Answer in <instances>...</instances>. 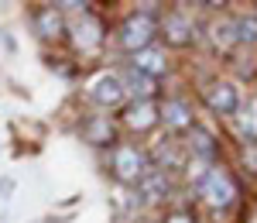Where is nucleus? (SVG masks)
<instances>
[{
	"label": "nucleus",
	"instance_id": "11",
	"mask_svg": "<svg viewBox=\"0 0 257 223\" xmlns=\"http://www.w3.org/2000/svg\"><path fill=\"white\" fill-rule=\"evenodd\" d=\"M82 138L96 148H110V144H117V127L110 117H89L82 124Z\"/></svg>",
	"mask_w": 257,
	"mask_h": 223
},
{
	"label": "nucleus",
	"instance_id": "14",
	"mask_svg": "<svg viewBox=\"0 0 257 223\" xmlns=\"http://www.w3.org/2000/svg\"><path fill=\"white\" fill-rule=\"evenodd\" d=\"M72 31H76V45L86 48V52H89V48H96L99 41H103V28H99V21L93 18V14H82V21L72 28Z\"/></svg>",
	"mask_w": 257,
	"mask_h": 223
},
{
	"label": "nucleus",
	"instance_id": "10",
	"mask_svg": "<svg viewBox=\"0 0 257 223\" xmlns=\"http://www.w3.org/2000/svg\"><path fill=\"white\" fill-rule=\"evenodd\" d=\"M131 69L158 82V76H165V52L151 45V48H144V52H138V55H131Z\"/></svg>",
	"mask_w": 257,
	"mask_h": 223
},
{
	"label": "nucleus",
	"instance_id": "6",
	"mask_svg": "<svg viewBox=\"0 0 257 223\" xmlns=\"http://www.w3.org/2000/svg\"><path fill=\"white\" fill-rule=\"evenodd\" d=\"M89 100L96 103V106H103V110H117L120 103L127 100V89H123V82H120V76H113V72H103L93 86H89Z\"/></svg>",
	"mask_w": 257,
	"mask_h": 223
},
{
	"label": "nucleus",
	"instance_id": "7",
	"mask_svg": "<svg viewBox=\"0 0 257 223\" xmlns=\"http://www.w3.org/2000/svg\"><path fill=\"white\" fill-rule=\"evenodd\" d=\"M161 121V106L155 100H134L131 106H123V124L131 131H151Z\"/></svg>",
	"mask_w": 257,
	"mask_h": 223
},
{
	"label": "nucleus",
	"instance_id": "16",
	"mask_svg": "<svg viewBox=\"0 0 257 223\" xmlns=\"http://www.w3.org/2000/svg\"><path fill=\"white\" fill-rule=\"evenodd\" d=\"M209 35H213V45H216L219 52L233 48V45H237V28H233V18H219V21H213Z\"/></svg>",
	"mask_w": 257,
	"mask_h": 223
},
{
	"label": "nucleus",
	"instance_id": "18",
	"mask_svg": "<svg viewBox=\"0 0 257 223\" xmlns=\"http://www.w3.org/2000/svg\"><path fill=\"white\" fill-rule=\"evenodd\" d=\"M240 131L247 141H257V96L247 100V106L240 110Z\"/></svg>",
	"mask_w": 257,
	"mask_h": 223
},
{
	"label": "nucleus",
	"instance_id": "17",
	"mask_svg": "<svg viewBox=\"0 0 257 223\" xmlns=\"http://www.w3.org/2000/svg\"><path fill=\"white\" fill-rule=\"evenodd\" d=\"M233 28H237V45H257V14L233 18Z\"/></svg>",
	"mask_w": 257,
	"mask_h": 223
},
{
	"label": "nucleus",
	"instance_id": "5",
	"mask_svg": "<svg viewBox=\"0 0 257 223\" xmlns=\"http://www.w3.org/2000/svg\"><path fill=\"white\" fill-rule=\"evenodd\" d=\"M202 100H206V106H209L213 114H219V117H230V114H237V110H240V93H237V86H233V82H226V79L206 82Z\"/></svg>",
	"mask_w": 257,
	"mask_h": 223
},
{
	"label": "nucleus",
	"instance_id": "3",
	"mask_svg": "<svg viewBox=\"0 0 257 223\" xmlns=\"http://www.w3.org/2000/svg\"><path fill=\"white\" fill-rule=\"evenodd\" d=\"M148 172H151V162H148V155L141 148H134V144H117L113 148V175H117V182L138 185Z\"/></svg>",
	"mask_w": 257,
	"mask_h": 223
},
{
	"label": "nucleus",
	"instance_id": "19",
	"mask_svg": "<svg viewBox=\"0 0 257 223\" xmlns=\"http://www.w3.org/2000/svg\"><path fill=\"white\" fill-rule=\"evenodd\" d=\"M165 223H192V216H189V213H172Z\"/></svg>",
	"mask_w": 257,
	"mask_h": 223
},
{
	"label": "nucleus",
	"instance_id": "15",
	"mask_svg": "<svg viewBox=\"0 0 257 223\" xmlns=\"http://www.w3.org/2000/svg\"><path fill=\"white\" fill-rule=\"evenodd\" d=\"M120 82H123V89H127L134 100H151V96H155V86H158L155 79L141 76V72H134V69H131L127 76H120Z\"/></svg>",
	"mask_w": 257,
	"mask_h": 223
},
{
	"label": "nucleus",
	"instance_id": "9",
	"mask_svg": "<svg viewBox=\"0 0 257 223\" xmlns=\"http://www.w3.org/2000/svg\"><path fill=\"white\" fill-rule=\"evenodd\" d=\"M35 31L41 38H59L65 31V21H62V7L59 4H45L35 11Z\"/></svg>",
	"mask_w": 257,
	"mask_h": 223
},
{
	"label": "nucleus",
	"instance_id": "12",
	"mask_svg": "<svg viewBox=\"0 0 257 223\" xmlns=\"http://www.w3.org/2000/svg\"><path fill=\"white\" fill-rule=\"evenodd\" d=\"M161 121H165V127L168 131H189L192 127V110H189V103L185 100H165V106H161Z\"/></svg>",
	"mask_w": 257,
	"mask_h": 223
},
{
	"label": "nucleus",
	"instance_id": "13",
	"mask_svg": "<svg viewBox=\"0 0 257 223\" xmlns=\"http://www.w3.org/2000/svg\"><path fill=\"white\" fill-rule=\"evenodd\" d=\"M189 148H192V155H196V158H206V162H213V158H216V151H219L216 138H213L206 127H199V124L189 127Z\"/></svg>",
	"mask_w": 257,
	"mask_h": 223
},
{
	"label": "nucleus",
	"instance_id": "8",
	"mask_svg": "<svg viewBox=\"0 0 257 223\" xmlns=\"http://www.w3.org/2000/svg\"><path fill=\"white\" fill-rule=\"evenodd\" d=\"M138 196H141V203H148V206H155L161 203L165 196H168V172H161V168H151L144 179H141L138 185Z\"/></svg>",
	"mask_w": 257,
	"mask_h": 223
},
{
	"label": "nucleus",
	"instance_id": "1",
	"mask_svg": "<svg viewBox=\"0 0 257 223\" xmlns=\"http://www.w3.org/2000/svg\"><path fill=\"white\" fill-rule=\"evenodd\" d=\"M155 4H148L144 11H134L131 18L120 24V48L123 52H131V55H138V52H144V48H151L155 45V38H158V14L151 11Z\"/></svg>",
	"mask_w": 257,
	"mask_h": 223
},
{
	"label": "nucleus",
	"instance_id": "2",
	"mask_svg": "<svg viewBox=\"0 0 257 223\" xmlns=\"http://www.w3.org/2000/svg\"><path fill=\"white\" fill-rule=\"evenodd\" d=\"M196 192H199V199L206 206H213V209H230V206L237 203V182L230 179V172L226 168H206L202 175H199V182H196Z\"/></svg>",
	"mask_w": 257,
	"mask_h": 223
},
{
	"label": "nucleus",
	"instance_id": "4",
	"mask_svg": "<svg viewBox=\"0 0 257 223\" xmlns=\"http://www.w3.org/2000/svg\"><path fill=\"white\" fill-rule=\"evenodd\" d=\"M158 35L165 38V45H172V48H185V45L196 41V24H192L189 14L172 11V14H165V18L158 21Z\"/></svg>",
	"mask_w": 257,
	"mask_h": 223
}]
</instances>
